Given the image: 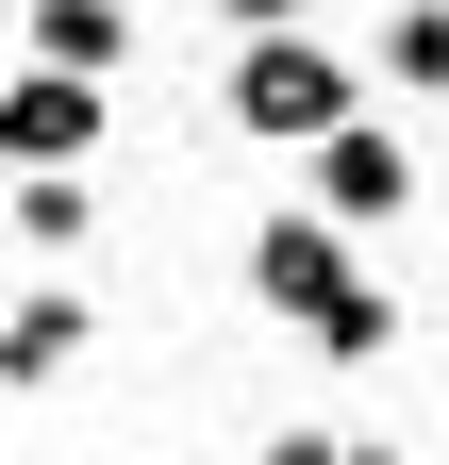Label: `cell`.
I'll return each instance as SVG.
<instances>
[{
    "mask_svg": "<svg viewBox=\"0 0 449 465\" xmlns=\"http://www.w3.org/2000/svg\"><path fill=\"white\" fill-rule=\"evenodd\" d=\"M250 300L284 316L316 366H383V349H400V300H383V282L350 266V216H250Z\"/></svg>",
    "mask_w": 449,
    "mask_h": 465,
    "instance_id": "6da1fadb",
    "label": "cell"
},
{
    "mask_svg": "<svg viewBox=\"0 0 449 465\" xmlns=\"http://www.w3.org/2000/svg\"><path fill=\"white\" fill-rule=\"evenodd\" d=\"M216 116H234L250 150H316V134L366 116V84H350V50H316V34H250L234 84H216Z\"/></svg>",
    "mask_w": 449,
    "mask_h": 465,
    "instance_id": "7a4b0ae2",
    "label": "cell"
},
{
    "mask_svg": "<svg viewBox=\"0 0 449 465\" xmlns=\"http://www.w3.org/2000/svg\"><path fill=\"white\" fill-rule=\"evenodd\" d=\"M0 134H17V166H100V84L17 67V84H0Z\"/></svg>",
    "mask_w": 449,
    "mask_h": 465,
    "instance_id": "3957f363",
    "label": "cell"
},
{
    "mask_svg": "<svg viewBox=\"0 0 449 465\" xmlns=\"http://www.w3.org/2000/svg\"><path fill=\"white\" fill-rule=\"evenodd\" d=\"M84 349H100V300H84V282H34V300L0 316V382H67Z\"/></svg>",
    "mask_w": 449,
    "mask_h": 465,
    "instance_id": "277c9868",
    "label": "cell"
},
{
    "mask_svg": "<svg viewBox=\"0 0 449 465\" xmlns=\"http://www.w3.org/2000/svg\"><path fill=\"white\" fill-rule=\"evenodd\" d=\"M400 200H416V150L400 134H366V116L316 134V216H400Z\"/></svg>",
    "mask_w": 449,
    "mask_h": 465,
    "instance_id": "5b68a950",
    "label": "cell"
},
{
    "mask_svg": "<svg viewBox=\"0 0 449 465\" xmlns=\"http://www.w3.org/2000/svg\"><path fill=\"white\" fill-rule=\"evenodd\" d=\"M34 67L117 84V67H134V17H117V0H34Z\"/></svg>",
    "mask_w": 449,
    "mask_h": 465,
    "instance_id": "8992f818",
    "label": "cell"
},
{
    "mask_svg": "<svg viewBox=\"0 0 449 465\" xmlns=\"http://www.w3.org/2000/svg\"><path fill=\"white\" fill-rule=\"evenodd\" d=\"M0 200H17V250H84V232H100V200H84V166H17Z\"/></svg>",
    "mask_w": 449,
    "mask_h": 465,
    "instance_id": "52a82bcc",
    "label": "cell"
},
{
    "mask_svg": "<svg viewBox=\"0 0 449 465\" xmlns=\"http://www.w3.org/2000/svg\"><path fill=\"white\" fill-rule=\"evenodd\" d=\"M383 84L449 100V0H400V17H383Z\"/></svg>",
    "mask_w": 449,
    "mask_h": 465,
    "instance_id": "ba28073f",
    "label": "cell"
},
{
    "mask_svg": "<svg viewBox=\"0 0 449 465\" xmlns=\"http://www.w3.org/2000/svg\"><path fill=\"white\" fill-rule=\"evenodd\" d=\"M250 465H350V432H266Z\"/></svg>",
    "mask_w": 449,
    "mask_h": 465,
    "instance_id": "9c48e42d",
    "label": "cell"
},
{
    "mask_svg": "<svg viewBox=\"0 0 449 465\" xmlns=\"http://www.w3.org/2000/svg\"><path fill=\"white\" fill-rule=\"evenodd\" d=\"M216 17H234V34H300V0H216Z\"/></svg>",
    "mask_w": 449,
    "mask_h": 465,
    "instance_id": "30bf717a",
    "label": "cell"
},
{
    "mask_svg": "<svg viewBox=\"0 0 449 465\" xmlns=\"http://www.w3.org/2000/svg\"><path fill=\"white\" fill-rule=\"evenodd\" d=\"M350 465H400V449H383V432H350Z\"/></svg>",
    "mask_w": 449,
    "mask_h": 465,
    "instance_id": "8fae6325",
    "label": "cell"
},
{
    "mask_svg": "<svg viewBox=\"0 0 449 465\" xmlns=\"http://www.w3.org/2000/svg\"><path fill=\"white\" fill-rule=\"evenodd\" d=\"M0 183H17V134H0Z\"/></svg>",
    "mask_w": 449,
    "mask_h": 465,
    "instance_id": "7c38bea8",
    "label": "cell"
}]
</instances>
